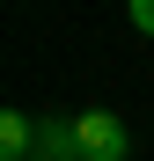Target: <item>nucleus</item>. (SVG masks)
<instances>
[{
	"label": "nucleus",
	"instance_id": "1",
	"mask_svg": "<svg viewBox=\"0 0 154 161\" xmlns=\"http://www.w3.org/2000/svg\"><path fill=\"white\" fill-rule=\"evenodd\" d=\"M73 139H81V161H125L132 154V132H125L117 110H73Z\"/></svg>",
	"mask_w": 154,
	"mask_h": 161
},
{
	"label": "nucleus",
	"instance_id": "2",
	"mask_svg": "<svg viewBox=\"0 0 154 161\" xmlns=\"http://www.w3.org/2000/svg\"><path fill=\"white\" fill-rule=\"evenodd\" d=\"M37 154H44V117L0 110V161H37Z\"/></svg>",
	"mask_w": 154,
	"mask_h": 161
},
{
	"label": "nucleus",
	"instance_id": "3",
	"mask_svg": "<svg viewBox=\"0 0 154 161\" xmlns=\"http://www.w3.org/2000/svg\"><path fill=\"white\" fill-rule=\"evenodd\" d=\"M37 161H81V139H73V110H51L44 117V154Z\"/></svg>",
	"mask_w": 154,
	"mask_h": 161
},
{
	"label": "nucleus",
	"instance_id": "4",
	"mask_svg": "<svg viewBox=\"0 0 154 161\" xmlns=\"http://www.w3.org/2000/svg\"><path fill=\"white\" fill-rule=\"evenodd\" d=\"M125 15H132V30L154 37V0H125Z\"/></svg>",
	"mask_w": 154,
	"mask_h": 161
}]
</instances>
